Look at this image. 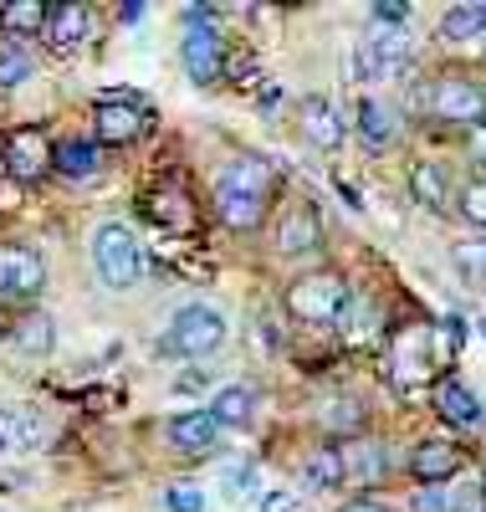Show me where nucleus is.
Listing matches in <instances>:
<instances>
[{
    "mask_svg": "<svg viewBox=\"0 0 486 512\" xmlns=\"http://www.w3.org/2000/svg\"><path fill=\"white\" fill-rule=\"evenodd\" d=\"M435 405H440V415H446L451 425H461V431H476L481 425V405H476V395L466 390L461 379H440Z\"/></svg>",
    "mask_w": 486,
    "mask_h": 512,
    "instance_id": "6ab92c4d",
    "label": "nucleus"
},
{
    "mask_svg": "<svg viewBox=\"0 0 486 512\" xmlns=\"http://www.w3.org/2000/svg\"><path fill=\"white\" fill-rule=\"evenodd\" d=\"M0 159H6L11 180L31 185V180H41L52 169V144H47L41 128H16V134H6V144H0Z\"/></svg>",
    "mask_w": 486,
    "mask_h": 512,
    "instance_id": "1a4fd4ad",
    "label": "nucleus"
},
{
    "mask_svg": "<svg viewBox=\"0 0 486 512\" xmlns=\"http://www.w3.org/2000/svg\"><path fill=\"white\" fill-rule=\"evenodd\" d=\"M410 11L400 6V0H379V6H374V26H400Z\"/></svg>",
    "mask_w": 486,
    "mask_h": 512,
    "instance_id": "473e14b6",
    "label": "nucleus"
},
{
    "mask_svg": "<svg viewBox=\"0 0 486 512\" xmlns=\"http://www.w3.org/2000/svg\"><path fill=\"white\" fill-rule=\"evenodd\" d=\"M0 26L16 31V36H31V31L47 26V6H41V0H16V6L0 11Z\"/></svg>",
    "mask_w": 486,
    "mask_h": 512,
    "instance_id": "bb28decb",
    "label": "nucleus"
},
{
    "mask_svg": "<svg viewBox=\"0 0 486 512\" xmlns=\"http://www.w3.org/2000/svg\"><path fill=\"white\" fill-rule=\"evenodd\" d=\"M456 267L471 287H486V241H461L456 246Z\"/></svg>",
    "mask_w": 486,
    "mask_h": 512,
    "instance_id": "c85d7f7f",
    "label": "nucleus"
},
{
    "mask_svg": "<svg viewBox=\"0 0 486 512\" xmlns=\"http://www.w3.org/2000/svg\"><path fill=\"white\" fill-rule=\"evenodd\" d=\"M0 451H6V446H0Z\"/></svg>",
    "mask_w": 486,
    "mask_h": 512,
    "instance_id": "4c0bfd02",
    "label": "nucleus"
},
{
    "mask_svg": "<svg viewBox=\"0 0 486 512\" xmlns=\"http://www.w3.org/2000/svg\"><path fill=\"white\" fill-rule=\"evenodd\" d=\"M353 128L369 149H389L400 139V113H394L384 98H359V113H353Z\"/></svg>",
    "mask_w": 486,
    "mask_h": 512,
    "instance_id": "4468645a",
    "label": "nucleus"
},
{
    "mask_svg": "<svg viewBox=\"0 0 486 512\" xmlns=\"http://www.w3.org/2000/svg\"><path fill=\"white\" fill-rule=\"evenodd\" d=\"M323 420H328V425H359V410H353L348 400H338V405L323 410Z\"/></svg>",
    "mask_w": 486,
    "mask_h": 512,
    "instance_id": "72a5a7b5",
    "label": "nucleus"
},
{
    "mask_svg": "<svg viewBox=\"0 0 486 512\" xmlns=\"http://www.w3.org/2000/svg\"><path fill=\"white\" fill-rule=\"evenodd\" d=\"M430 113L446 123H481L486 118V93L471 77H440L430 88Z\"/></svg>",
    "mask_w": 486,
    "mask_h": 512,
    "instance_id": "9d476101",
    "label": "nucleus"
},
{
    "mask_svg": "<svg viewBox=\"0 0 486 512\" xmlns=\"http://www.w3.org/2000/svg\"><path fill=\"white\" fill-rule=\"evenodd\" d=\"M31 77V57L21 47H6L0 52V88H21V82Z\"/></svg>",
    "mask_w": 486,
    "mask_h": 512,
    "instance_id": "c756f323",
    "label": "nucleus"
},
{
    "mask_svg": "<svg viewBox=\"0 0 486 512\" xmlns=\"http://www.w3.org/2000/svg\"><path fill=\"white\" fill-rule=\"evenodd\" d=\"M180 57H185V72L200 82V88L220 82V72H226V36H220V26L210 21V11H190Z\"/></svg>",
    "mask_w": 486,
    "mask_h": 512,
    "instance_id": "423d86ee",
    "label": "nucleus"
},
{
    "mask_svg": "<svg viewBox=\"0 0 486 512\" xmlns=\"http://www.w3.org/2000/svg\"><path fill=\"white\" fill-rule=\"evenodd\" d=\"M11 344H16L21 354H52L57 328H52V318H47V313H26V318L16 323V333H11Z\"/></svg>",
    "mask_w": 486,
    "mask_h": 512,
    "instance_id": "4be33fe9",
    "label": "nucleus"
},
{
    "mask_svg": "<svg viewBox=\"0 0 486 512\" xmlns=\"http://www.w3.org/2000/svg\"><path fill=\"white\" fill-rule=\"evenodd\" d=\"M348 303V282L338 272H307L287 287V313L302 323H338Z\"/></svg>",
    "mask_w": 486,
    "mask_h": 512,
    "instance_id": "39448f33",
    "label": "nucleus"
},
{
    "mask_svg": "<svg viewBox=\"0 0 486 512\" xmlns=\"http://www.w3.org/2000/svg\"><path fill=\"white\" fill-rule=\"evenodd\" d=\"M41 436H47V425H41V415L31 405H11L6 415H0V446L16 451V446H36Z\"/></svg>",
    "mask_w": 486,
    "mask_h": 512,
    "instance_id": "412c9836",
    "label": "nucleus"
},
{
    "mask_svg": "<svg viewBox=\"0 0 486 512\" xmlns=\"http://www.w3.org/2000/svg\"><path fill=\"white\" fill-rule=\"evenodd\" d=\"M47 287V262L31 246H0V297L6 303H31V297Z\"/></svg>",
    "mask_w": 486,
    "mask_h": 512,
    "instance_id": "0eeeda50",
    "label": "nucleus"
},
{
    "mask_svg": "<svg viewBox=\"0 0 486 512\" xmlns=\"http://www.w3.org/2000/svg\"><path fill=\"white\" fill-rule=\"evenodd\" d=\"M410 472H415L425 487L451 482V477L461 472V451H456L451 441H420V446L410 451Z\"/></svg>",
    "mask_w": 486,
    "mask_h": 512,
    "instance_id": "2eb2a0df",
    "label": "nucleus"
},
{
    "mask_svg": "<svg viewBox=\"0 0 486 512\" xmlns=\"http://www.w3.org/2000/svg\"><path fill=\"white\" fill-rule=\"evenodd\" d=\"M318 246H323V221H318V210L297 200L287 216H282V226H277V251H282V256H313Z\"/></svg>",
    "mask_w": 486,
    "mask_h": 512,
    "instance_id": "ddd939ff",
    "label": "nucleus"
},
{
    "mask_svg": "<svg viewBox=\"0 0 486 512\" xmlns=\"http://www.w3.org/2000/svg\"><path fill=\"white\" fill-rule=\"evenodd\" d=\"M389 374L400 390H415V384H425L435 374L430 354H425V328H405L400 338H394V354H389Z\"/></svg>",
    "mask_w": 486,
    "mask_h": 512,
    "instance_id": "f8f14e48",
    "label": "nucleus"
},
{
    "mask_svg": "<svg viewBox=\"0 0 486 512\" xmlns=\"http://www.w3.org/2000/svg\"><path fill=\"white\" fill-rule=\"evenodd\" d=\"M169 441L180 446L185 456H205L220 441V425L210 420V410H185V415L169 420Z\"/></svg>",
    "mask_w": 486,
    "mask_h": 512,
    "instance_id": "dca6fc26",
    "label": "nucleus"
},
{
    "mask_svg": "<svg viewBox=\"0 0 486 512\" xmlns=\"http://www.w3.org/2000/svg\"><path fill=\"white\" fill-rule=\"evenodd\" d=\"M220 487H226V497L231 502H261V472H256V466L251 461H241V466H231V472L226 477H220Z\"/></svg>",
    "mask_w": 486,
    "mask_h": 512,
    "instance_id": "cd10ccee",
    "label": "nucleus"
},
{
    "mask_svg": "<svg viewBox=\"0 0 486 512\" xmlns=\"http://www.w3.org/2000/svg\"><path fill=\"white\" fill-rule=\"evenodd\" d=\"M302 134H307V144H313V149H328V154H333V149L348 139V123H343L338 103L323 98V93L302 98Z\"/></svg>",
    "mask_w": 486,
    "mask_h": 512,
    "instance_id": "9b49d317",
    "label": "nucleus"
},
{
    "mask_svg": "<svg viewBox=\"0 0 486 512\" xmlns=\"http://www.w3.org/2000/svg\"><path fill=\"white\" fill-rule=\"evenodd\" d=\"M343 512H389V507H384V502H374V497H364V502H348Z\"/></svg>",
    "mask_w": 486,
    "mask_h": 512,
    "instance_id": "c9c22d12",
    "label": "nucleus"
},
{
    "mask_svg": "<svg viewBox=\"0 0 486 512\" xmlns=\"http://www.w3.org/2000/svg\"><path fill=\"white\" fill-rule=\"evenodd\" d=\"M481 52H486V36H481Z\"/></svg>",
    "mask_w": 486,
    "mask_h": 512,
    "instance_id": "e433bc0d",
    "label": "nucleus"
},
{
    "mask_svg": "<svg viewBox=\"0 0 486 512\" xmlns=\"http://www.w3.org/2000/svg\"><path fill=\"white\" fill-rule=\"evenodd\" d=\"M226 333H231L226 313L210 308V303H190V308H180L169 318L164 354H174V359H210L220 344H226Z\"/></svg>",
    "mask_w": 486,
    "mask_h": 512,
    "instance_id": "f03ea898",
    "label": "nucleus"
},
{
    "mask_svg": "<svg viewBox=\"0 0 486 512\" xmlns=\"http://www.w3.org/2000/svg\"><path fill=\"white\" fill-rule=\"evenodd\" d=\"M410 190L425 210H446V169L440 164H415L410 169Z\"/></svg>",
    "mask_w": 486,
    "mask_h": 512,
    "instance_id": "5701e85b",
    "label": "nucleus"
},
{
    "mask_svg": "<svg viewBox=\"0 0 486 512\" xmlns=\"http://www.w3.org/2000/svg\"><path fill=\"white\" fill-rule=\"evenodd\" d=\"M98 164H103V149L93 139H67V144L52 149V169L67 175V180H93Z\"/></svg>",
    "mask_w": 486,
    "mask_h": 512,
    "instance_id": "a211bd4d",
    "label": "nucleus"
},
{
    "mask_svg": "<svg viewBox=\"0 0 486 512\" xmlns=\"http://www.w3.org/2000/svg\"><path fill=\"white\" fill-rule=\"evenodd\" d=\"M93 267H98V277L113 292L139 287V277H144V246H139V236L128 226H118V221H103L93 231Z\"/></svg>",
    "mask_w": 486,
    "mask_h": 512,
    "instance_id": "7ed1b4c3",
    "label": "nucleus"
},
{
    "mask_svg": "<svg viewBox=\"0 0 486 512\" xmlns=\"http://www.w3.org/2000/svg\"><path fill=\"white\" fill-rule=\"evenodd\" d=\"M461 216L486 231V180H471V185L461 190Z\"/></svg>",
    "mask_w": 486,
    "mask_h": 512,
    "instance_id": "7c9ffc66",
    "label": "nucleus"
},
{
    "mask_svg": "<svg viewBox=\"0 0 486 512\" xmlns=\"http://www.w3.org/2000/svg\"><path fill=\"white\" fill-rule=\"evenodd\" d=\"M210 410V420L226 431V425H251V415H256V395L246 390V384H226V390H215V400L205 405Z\"/></svg>",
    "mask_w": 486,
    "mask_h": 512,
    "instance_id": "aec40b11",
    "label": "nucleus"
},
{
    "mask_svg": "<svg viewBox=\"0 0 486 512\" xmlns=\"http://www.w3.org/2000/svg\"><path fill=\"white\" fill-rule=\"evenodd\" d=\"M267 195H272V175L261 159H236L226 175L215 180V216L231 231H256L267 216Z\"/></svg>",
    "mask_w": 486,
    "mask_h": 512,
    "instance_id": "f257e3e1",
    "label": "nucleus"
},
{
    "mask_svg": "<svg viewBox=\"0 0 486 512\" xmlns=\"http://www.w3.org/2000/svg\"><path fill=\"white\" fill-rule=\"evenodd\" d=\"M164 507L169 512H205V492L200 487H169L164 492Z\"/></svg>",
    "mask_w": 486,
    "mask_h": 512,
    "instance_id": "2f4dec72",
    "label": "nucleus"
},
{
    "mask_svg": "<svg viewBox=\"0 0 486 512\" xmlns=\"http://www.w3.org/2000/svg\"><path fill=\"white\" fill-rule=\"evenodd\" d=\"M486 21H481V6H451L440 16V41H481Z\"/></svg>",
    "mask_w": 486,
    "mask_h": 512,
    "instance_id": "a878e982",
    "label": "nucleus"
},
{
    "mask_svg": "<svg viewBox=\"0 0 486 512\" xmlns=\"http://www.w3.org/2000/svg\"><path fill=\"white\" fill-rule=\"evenodd\" d=\"M93 128H98L103 144H128V139H139L144 128H149V108L134 93H108L93 108Z\"/></svg>",
    "mask_w": 486,
    "mask_h": 512,
    "instance_id": "6e6552de",
    "label": "nucleus"
},
{
    "mask_svg": "<svg viewBox=\"0 0 486 512\" xmlns=\"http://www.w3.org/2000/svg\"><path fill=\"white\" fill-rule=\"evenodd\" d=\"M87 31H93V11L77 6V0H67V6L47 11V36H52L57 52H77L82 41H87Z\"/></svg>",
    "mask_w": 486,
    "mask_h": 512,
    "instance_id": "f3484780",
    "label": "nucleus"
},
{
    "mask_svg": "<svg viewBox=\"0 0 486 512\" xmlns=\"http://www.w3.org/2000/svg\"><path fill=\"white\" fill-rule=\"evenodd\" d=\"M415 62V41L400 26H374L369 41H359V77L364 82H400Z\"/></svg>",
    "mask_w": 486,
    "mask_h": 512,
    "instance_id": "20e7f679",
    "label": "nucleus"
},
{
    "mask_svg": "<svg viewBox=\"0 0 486 512\" xmlns=\"http://www.w3.org/2000/svg\"><path fill=\"white\" fill-rule=\"evenodd\" d=\"M302 482L313 487V492H333V487H343V461H338V451L328 446V451H313V456H307Z\"/></svg>",
    "mask_w": 486,
    "mask_h": 512,
    "instance_id": "b1692460",
    "label": "nucleus"
},
{
    "mask_svg": "<svg viewBox=\"0 0 486 512\" xmlns=\"http://www.w3.org/2000/svg\"><path fill=\"white\" fill-rule=\"evenodd\" d=\"M338 461H343V482H374L384 472L379 446H348V451H338Z\"/></svg>",
    "mask_w": 486,
    "mask_h": 512,
    "instance_id": "393cba45",
    "label": "nucleus"
},
{
    "mask_svg": "<svg viewBox=\"0 0 486 512\" xmlns=\"http://www.w3.org/2000/svg\"><path fill=\"white\" fill-rule=\"evenodd\" d=\"M261 512H292V492H261Z\"/></svg>",
    "mask_w": 486,
    "mask_h": 512,
    "instance_id": "f704fd0d",
    "label": "nucleus"
}]
</instances>
